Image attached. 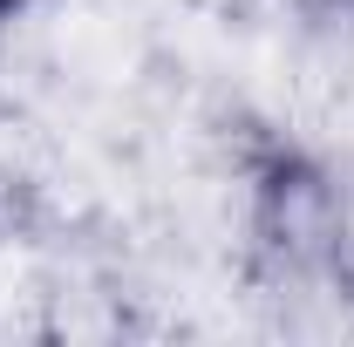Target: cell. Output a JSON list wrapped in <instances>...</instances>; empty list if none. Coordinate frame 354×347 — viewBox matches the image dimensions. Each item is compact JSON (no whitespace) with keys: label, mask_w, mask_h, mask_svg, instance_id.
Here are the masks:
<instances>
[{"label":"cell","mask_w":354,"mask_h":347,"mask_svg":"<svg viewBox=\"0 0 354 347\" xmlns=\"http://www.w3.org/2000/svg\"><path fill=\"white\" fill-rule=\"evenodd\" d=\"M14 7H28V0H0V21H7V14H14Z\"/></svg>","instance_id":"1"}]
</instances>
